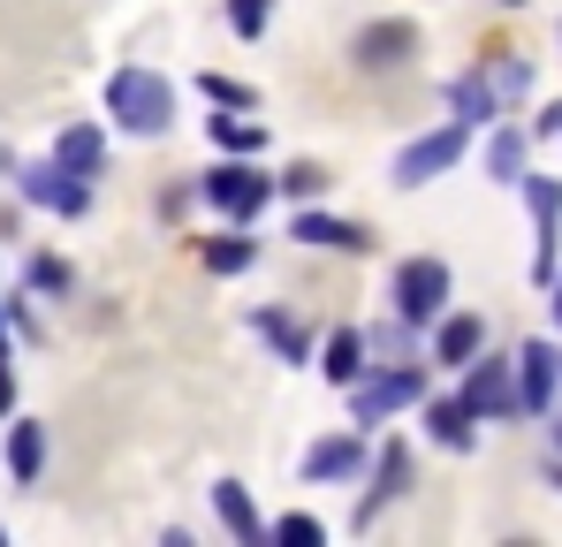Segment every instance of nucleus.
I'll return each instance as SVG.
<instances>
[{
	"label": "nucleus",
	"mask_w": 562,
	"mask_h": 547,
	"mask_svg": "<svg viewBox=\"0 0 562 547\" xmlns=\"http://www.w3.org/2000/svg\"><path fill=\"white\" fill-rule=\"evenodd\" d=\"M106 114L130 130V137H168L176 130V85L160 77V69H114L106 77Z\"/></svg>",
	"instance_id": "nucleus-1"
},
{
	"label": "nucleus",
	"mask_w": 562,
	"mask_h": 547,
	"mask_svg": "<svg viewBox=\"0 0 562 547\" xmlns=\"http://www.w3.org/2000/svg\"><path fill=\"white\" fill-rule=\"evenodd\" d=\"M434 380H426V365L403 358V365H366L358 380H350V418H358V434H373L387 426L395 411H418V395H426Z\"/></svg>",
	"instance_id": "nucleus-2"
},
{
	"label": "nucleus",
	"mask_w": 562,
	"mask_h": 547,
	"mask_svg": "<svg viewBox=\"0 0 562 547\" xmlns=\"http://www.w3.org/2000/svg\"><path fill=\"white\" fill-rule=\"evenodd\" d=\"M449 289H457V281H449V259L418 252V259H403V267L387 274V312H395L403 327H418V335H426V327L449 312Z\"/></svg>",
	"instance_id": "nucleus-3"
},
{
	"label": "nucleus",
	"mask_w": 562,
	"mask_h": 547,
	"mask_svg": "<svg viewBox=\"0 0 562 547\" xmlns=\"http://www.w3.org/2000/svg\"><path fill=\"white\" fill-rule=\"evenodd\" d=\"M198 198H205L221 221H244V228H251V221L267 213V198H274V176H267L259 160H228V153H221V168L198 176Z\"/></svg>",
	"instance_id": "nucleus-4"
},
{
	"label": "nucleus",
	"mask_w": 562,
	"mask_h": 547,
	"mask_svg": "<svg viewBox=\"0 0 562 547\" xmlns=\"http://www.w3.org/2000/svg\"><path fill=\"white\" fill-rule=\"evenodd\" d=\"M464 153H471V122H441V130L411 137V145L395 153V190H426L434 176H449Z\"/></svg>",
	"instance_id": "nucleus-5"
},
{
	"label": "nucleus",
	"mask_w": 562,
	"mask_h": 547,
	"mask_svg": "<svg viewBox=\"0 0 562 547\" xmlns=\"http://www.w3.org/2000/svg\"><path fill=\"white\" fill-rule=\"evenodd\" d=\"M15 198H23V205H46V213H61V221H85V213H92V176H69V168H54V160H23V168H15Z\"/></svg>",
	"instance_id": "nucleus-6"
},
{
	"label": "nucleus",
	"mask_w": 562,
	"mask_h": 547,
	"mask_svg": "<svg viewBox=\"0 0 562 547\" xmlns=\"http://www.w3.org/2000/svg\"><path fill=\"white\" fill-rule=\"evenodd\" d=\"M457 395H464V411L479 426H509V418H517V372H509V358H486V350H479V358L464 365V388H457Z\"/></svg>",
	"instance_id": "nucleus-7"
},
{
	"label": "nucleus",
	"mask_w": 562,
	"mask_h": 547,
	"mask_svg": "<svg viewBox=\"0 0 562 547\" xmlns=\"http://www.w3.org/2000/svg\"><path fill=\"white\" fill-rule=\"evenodd\" d=\"M289 244H312V252L366 259V252H373V228H358V221H342V213H319V205L304 198V205H296V221H289Z\"/></svg>",
	"instance_id": "nucleus-8"
},
{
	"label": "nucleus",
	"mask_w": 562,
	"mask_h": 547,
	"mask_svg": "<svg viewBox=\"0 0 562 547\" xmlns=\"http://www.w3.org/2000/svg\"><path fill=\"white\" fill-rule=\"evenodd\" d=\"M509 372H517V418H548L555 411V380H562L555 343H525L509 358Z\"/></svg>",
	"instance_id": "nucleus-9"
},
{
	"label": "nucleus",
	"mask_w": 562,
	"mask_h": 547,
	"mask_svg": "<svg viewBox=\"0 0 562 547\" xmlns=\"http://www.w3.org/2000/svg\"><path fill=\"white\" fill-rule=\"evenodd\" d=\"M350 54H358V69H403V62H418V23L411 15H380V23H366L350 38Z\"/></svg>",
	"instance_id": "nucleus-10"
},
{
	"label": "nucleus",
	"mask_w": 562,
	"mask_h": 547,
	"mask_svg": "<svg viewBox=\"0 0 562 547\" xmlns=\"http://www.w3.org/2000/svg\"><path fill=\"white\" fill-rule=\"evenodd\" d=\"M366 464H373V487H366V494H358V510H350V525H358V533H373V517L403 494V487H411V449H403V442H380V456H366Z\"/></svg>",
	"instance_id": "nucleus-11"
},
{
	"label": "nucleus",
	"mask_w": 562,
	"mask_h": 547,
	"mask_svg": "<svg viewBox=\"0 0 562 547\" xmlns=\"http://www.w3.org/2000/svg\"><path fill=\"white\" fill-rule=\"evenodd\" d=\"M366 456H373L366 434H327V442H312V449H304V479H312V487H342V479H358V471H366Z\"/></svg>",
	"instance_id": "nucleus-12"
},
{
	"label": "nucleus",
	"mask_w": 562,
	"mask_h": 547,
	"mask_svg": "<svg viewBox=\"0 0 562 547\" xmlns=\"http://www.w3.org/2000/svg\"><path fill=\"white\" fill-rule=\"evenodd\" d=\"M205 137H213L228 160H259V153H267V122H259V107H213V114H205Z\"/></svg>",
	"instance_id": "nucleus-13"
},
{
	"label": "nucleus",
	"mask_w": 562,
	"mask_h": 547,
	"mask_svg": "<svg viewBox=\"0 0 562 547\" xmlns=\"http://www.w3.org/2000/svg\"><path fill=\"white\" fill-rule=\"evenodd\" d=\"M251 335H259L281 365H312V327H304L296 312H281V304H251Z\"/></svg>",
	"instance_id": "nucleus-14"
},
{
	"label": "nucleus",
	"mask_w": 562,
	"mask_h": 547,
	"mask_svg": "<svg viewBox=\"0 0 562 547\" xmlns=\"http://www.w3.org/2000/svg\"><path fill=\"white\" fill-rule=\"evenodd\" d=\"M426 335H434V365H449V372H464V365L486 350V320H479V312H441Z\"/></svg>",
	"instance_id": "nucleus-15"
},
{
	"label": "nucleus",
	"mask_w": 562,
	"mask_h": 547,
	"mask_svg": "<svg viewBox=\"0 0 562 547\" xmlns=\"http://www.w3.org/2000/svg\"><path fill=\"white\" fill-rule=\"evenodd\" d=\"M198 267H205V274H221V281H236V274H251V267H259V236H251L244 221H228L221 236H198Z\"/></svg>",
	"instance_id": "nucleus-16"
},
{
	"label": "nucleus",
	"mask_w": 562,
	"mask_h": 547,
	"mask_svg": "<svg viewBox=\"0 0 562 547\" xmlns=\"http://www.w3.org/2000/svg\"><path fill=\"white\" fill-rule=\"evenodd\" d=\"M418 411H426V434H434L441 449H457V456L479 449V418L464 411V395H434V388H426V395H418Z\"/></svg>",
	"instance_id": "nucleus-17"
},
{
	"label": "nucleus",
	"mask_w": 562,
	"mask_h": 547,
	"mask_svg": "<svg viewBox=\"0 0 562 547\" xmlns=\"http://www.w3.org/2000/svg\"><path fill=\"white\" fill-rule=\"evenodd\" d=\"M213 510H221V533L228 540H267V517H259V502H251V487L244 479H213Z\"/></svg>",
	"instance_id": "nucleus-18"
},
{
	"label": "nucleus",
	"mask_w": 562,
	"mask_h": 547,
	"mask_svg": "<svg viewBox=\"0 0 562 547\" xmlns=\"http://www.w3.org/2000/svg\"><path fill=\"white\" fill-rule=\"evenodd\" d=\"M0 456H8V479H15V487H38V471H46V426H38V418H8Z\"/></svg>",
	"instance_id": "nucleus-19"
},
{
	"label": "nucleus",
	"mask_w": 562,
	"mask_h": 547,
	"mask_svg": "<svg viewBox=\"0 0 562 547\" xmlns=\"http://www.w3.org/2000/svg\"><path fill=\"white\" fill-rule=\"evenodd\" d=\"M54 168H69V176H99V168H106V137H99L92 122H61V137H54Z\"/></svg>",
	"instance_id": "nucleus-20"
},
{
	"label": "nucleus",
	"mask_w": 562,
	"mask_h": 547,
	"mask_svg": "<svg viewBox=\"0 0 562 547\" xmlns=\"http://www.w3.org/2000/svg\"><path fill=\"white\" fill-rule=\"evenodd\" d=\"M441 99H449V114H457V122H471V130L502 114V99H494V85H486V69H464V77H449V85H441Z\"/></svg>",
	"instance_id": "nucleus-21"
},
{
	"label": "nucleus",
	"mask_w": 562,
	"mask_h": 547,
	"mask_svg": "<svg viewBox=\"0 0 562 547\" xmlns=\"http://www.w3.org/2000/svg\"><path fill=\"white\" fill-rule=\"evenodd\" d=\"M525 145H532V130H517V122H502V114H494V137H486V176L502 182V190H517V176H525Z\"/></svg>",
	"instance_id": "nucleus-22"
},
{
	"label": "nucleus",
	"mask_w": 562,
	"mask_h": 547,
	"mask_svg": "<svg viewBox=\"0 0 562 547\" xmlns=\"http://www.w3.org/2000/svg\"><path fill=\"white\" fill-rule=\"evenodd\" d=\"M319 372H327L335 388H350V380L366 372V327H335L327 350H319Z\"/></svg>",
	"instance_id": "nucleus-23"
},
{
	"label": "nucleus",
	"mask_w": 562,
	"mask_h": 547,
	"mask_svg": "<svg viewBox=\"0 0 562 547\" xmlns=\"http://www.w3.org/2000/svg\"><path fill=\"white\" fill-rule=\"evenodd\" d=\"M486 85H494L502 107H517V99H532V62H525V54H494V62H486Z\"/></svg>",
	"instance_id": "nucleus-24"
},
{
	"label": "nucleus",
	"mask_w": 562,
	"mask_h": 547,
	"mask_svg": "<svg viewBox=\"0 0 562 547\" xmlns=\"http://www.w3.org/2000/svg\"><path fill=\"white\" fill-rule=\"evenodd\" d=\"M411 335H418V327H403V320L387 312L380 327H366V365H403L411 358Z\"/></svg>",
	"instance_id": "nucleus-25"
},
{
	"label": "nucleus",
	"mask_w": 562,
	"mask_h": 547,
	"mask_svg": "<svg viewBox=\"0 0 562 547\" xmlns=\"http://www.w3.org/2000/svg\"><path fill=\"white\" fill-rule=\"evenodd\" d=\"M23 281H31V297H69V289H77L69 259H54V252H31V259H23Z\"/></svg>",
	"instance_id": "nucleus-26"
},
{
	"label": "nucleus",
	"mask_w": 562,
	"mask_h": 547,
	"mask_svg": "<svg viewBox=\"0 0 562 547\" xmlns=\"http://www.w3.org/2000/svg\"><path fill=\"white\" fill-rule=\"evenodd\" d=\"M267 540H289V547H319V540H327V525H319L312 510H289V517H274V525H267Z\"/></svg>",
	"instance_id": "nucleus-27"
},
{
	"label": "nucleus",
	"mask_w": 562,
	"mask_h": 547,
	"mask_svg": "<svg viewBox=\"0 0 562 547\" xmlns=\"http://www.w3.org/2000/svg\"><path fill=\"white\" fill-rule=\"evenodd\" d=\"M267 23H274V0H228V31L236 38H267Z\"/></svg>",
	"instance_id": "nucleus-28"
},
{
	"label": "nucleus",
	"mask_w": 562,
	"mask_h": 547,
	"mask_svg": "<svg viewBox=\"0 0 562 547\" xmlns=\"http://www.w3.org/2000/svg\"><path fill=\"white\" fill-rule=\"evenodd\" d=\"M274 190H281V198H296V205H304V198H319V190H327V168H319V160H296L289 176H274Z\"/></svg>",
	"instance_id": "nucleus-29"
},
{
	"label": "nucleus",
	"mask_w": 562,
	"mask_h": 547,
	"mask_svg": "<svg viewBox=\"0 0 562 547\" xmlns=\"http://www.w3.org/2000/svg\"><path fill=\"white\" fill-rule=\"evenodd\" d=\"M198 91H205L213 107H259V91L236 85V77H198Z\"/></svg>",
	"instance_id": "nucleus-30"
},
{
	"label": "nucleus",
	"mask_w": 562,
	"mask_h": 547,
	"mask_svg": "<svg viewBox=\"0 0 562 547\" xmlns=\"http://www.w3.org/2000/svg\"><path fill=\"white\" fill-rule=\"evenodd\" d=\"M15 411V350H8V335H0V418Z\"/></svg>",
	"instance_id": "nucleus-31"
},
{
	"label": "nucleus",
	"mask_w": 562,
	"mask_h": 547,
	"mask_svg": "<svg viewBox=\"0 0 562 547\" xmlns=\"http://www.w3.org/2000/svg\"><path fill=\"white\" fill-rule=\"evenodd\" d=\"M532 137H562V99H548V107H540V122H532Z\"/></svg>",
	"instance_id": "nucleus-32"
},
{
	"label": "nucleus",
	"mask_w": 562,
	"mask_h": 547,
	"mask_svg": "<svg viewBox=\"0 0 562 547\" xmlns=\"http://www.w3.org/2000/svg\"><path fill=\"white\" fill-rule=\"evenodd\" d=\"M548 297H555L548 312H555V335H562V267H555V281H548Z\"/></svg>",
	"instance_id": "nucleus-33"
},
{
	"label": "nucleus",
	"mask_w": 562,
	"mask_h": 547,
	"mask_svg": "<svg viewBox=\"0 0 562 547\" xmlns=\"http://www.w3.org/2000/svg\"><path fill=\"white\" fill-rule=\"evenodd\" d=\"M548 487H555V494H562V449L548 456Z\"/></svg>",
	"instance_id": "nucleus-34"
},
{
	"label": "nucleus",
	"mask_w": 562,
	"mask_h": 547,
	"mask_svg": "<svg viewBox=\"0 0 562 547\" xmlns=\"http://www.w3.org/2000/svg\"><path fill=\"white\" fill-rule=\"evenodd\" d=\"M0 335H8V297H0Z\"/></svg>",
	"instance_id": "nucleus-35"
},
{
	"label": "nucleus",
	"mask_w": 562,
	"mask_h": 547,
	"mask_svg": "<svg viewBox=\"0 0 562 547\" xmlns=\"http://www.w3.org/2000/svg\"><path fill=\"white\" fill-rule=\"evenodd\" d=\"M494 8H525V0H494Z\"/></svg>",
	"instance_id": "nucleus-36"
},
{
	"label": "nucleus",
	"mask_w": 562,
	"mask_h": 547,
	"mask_svg": "<svg viewBox=\"0 0 562 547\" xmlns=\"http://www.w3.org/2000/svg\"><path fill=\"white\" fill-rule=\"evenodd\" d=\"M555 449H562V426H555Z\"/></svg>",
	"instance_id": "nucleus-37"
},
{
	"label": "nucleus",
	"mask_w": 562,
	"mask_h": 547,
	"mask_svg": "<svg viewBox=\"0 0 562 547\" xmlns=\"http://www.w3.org/2000/svg\"><path fill=\"white\" fill-rule=\"evenodd\" d=\"M555 46H562V23H555Z\"/></svg>",
	"instance_id": "nucleus-38"
},
{
	"label": "nucleus",
	"mask_w": 562,
	"mask_h": 547,
	"mask_svg": "<svg viewBox=\"0 0 562 547\" xmlns=\"http://www.w3.org/2000/svg\"><path fill=\"white\" fill-rule=\"evenodd\" d=\"M555 358H562V350H555Z\"/></svg>",
	"instance_id": "nucleus-39"
}]
</instances>
